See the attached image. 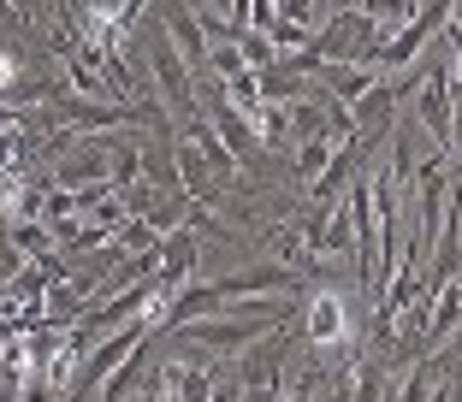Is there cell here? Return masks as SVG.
Returning a JSON list of instances; mask_svg holds the SVG:
<instances>
[{"instance_id":"603a6c76","label":"cell","mask_w":462,"mask_h":402,"mask_svg":"<svg viewBox=\"0 0 462 402\" xmlns=\"http://www.w3.org/2000/svg\"><path fill=\"white\" fill-rule=\"evenodd\" d=\"M202 13H219L226 24H237V18H231V0H202Z\"/></svg>"},{"instance_id":"cb8c5ba5","label":"cell","mask_w":462,"mask_h":402,"mask_svg":"<svg viewBox=\"0 0 462 402\" xmlns=\"http://www.w3.org/2000/svg\"><path fill=\"white\" fill-rule=\"evenodd\" d=\"M131 402H172V397H161V390H136Z\"/></svg>"},{"instance_id":"9c48e42d","label":"cell","mask_w":462,"mask_h":402,"mask_svg":"<svg viewBox=\"0 0 462 402\" xmlns=\"http://www.w3.org/2000/svg\"><path fill=\"white\" fill-rule=\"evenodd\" d=\"M462 325V279H450L445 290H433V314H427V349L450 343Z\"/></svg>"},{"instance_id":"52a82bcc","label":"cell","mask_w":462,"mask_h":402,"mask_svg":"<svg viewBox=\"0 0 462 402\" xmlns=\"http://www.w3.org/2000/svg\"><path fill=\"white\" fill-rule=\"evenodd\" d=\"M314 83H320L332 101H344V107H350V101H362V95L380 83V71L362 66V59H320V66H314Z\"/></svg>"},{"instance_id":"ffe728a7","label":"cell","mask_w":462,"mask_h":402,"mask_svg":"<svg viewBox=\"0 0 462 402\" xmlns=\"http://www.w3.org/2000/svg\"><path fill=\"white\" fill-rule=\"evenodd\" d=\"M273 13L291 18V24H309L314 30V0H273Z\"/></svg>"},{"instance_id":"8992f818","label":"cell","mask_w":462,"mask_h":402,"mask_svg":"<svg viewBox=\"0 0 462 402\" xmlns=\"http://www.w3.org/2000/svg\"><path fill=\"white\" fill-rule=\"evenodd\" d=\"M184 148H190L196 160H202V172L214 178L219 189H231V184H237V160H231V148L219 142V131H214L208 119H196V113L184 119Z\"/></svg>"},{"instance_id":"30bf717a","label":"cell","mask_w":462,"mask_h":402,"mask_svg":"<svg viewBox=\"0 0 462 402\" xmlns=\"http://www.w3.org/2000/svg\"><path fill=\"white\" fill-rule=\"evenodd\" d=\"M208 124L219 131V142L231 148V160H237V166H244V160H255V154H267V148L255 142V131H249V119H244L237 107H214V119H208Z\"/></svg>"},{"instance_id":"3957f363","label":"cell","mask_w":462,"mask_h":402,"mask_svg":"<svg viewBox=\"0 0 462 402\" xmlns=\"http://www.w3.org/2000/svg\"><path fill=\"white\" fill-rule=\"evenodd\" d=\"M302 343L314 349H344L350 343V302L338 290H314L302 308Z\"/></svg>"},{"instance_id":"7402d4cb","label":"cell","mask_w":462,"mask_h":402,"mask_svg":"<svg viewBox=\"0 0 462 402\" xmlns=\"http://www.w3.org/2000/svg\"><path fill=\"white\" fill-rule=\"evenodd\" d=\"M285 402H314V373H302V379H297V390H291Z\"/></svg>"},{"instance_id":"ac0fdd59","label":"cell","mask_w":462,"mask_h":402,"mask_svg":"<svg viewBox=\"0 0 462 402\" xmlns=\"http://www.w3.org/2000/svg\"><path fill=\"white\" fill-rule=\"evenodd\" d=\"M24 71H30V59L18 54V48H0V95H13L18 83H30Z\"/></svg>"},{"instance_id":"e0dca14e","label":"cell","mask_w":462,"mask_h":402,"mask_svg":"<svg viewBox=\"0 0 462 402\" xmlns=\"http://www.w3.org/2000/svg\"><path fill=\"white\" fill-rule=\"evenodd\" d=\"M208 66H214L226 83H231V78H244V71H249V66H244V54H237V41H214V48H208Z\"/></svg>"},{"instance_id":"7a4b0ae2","label":"cell","mask_w":462,"mask_h":402,"mask_svg":"<svg viewBox=\"0 0 462 402\" xmlns=\"http://www.w3.org/2000/svg\"><path fill=\"white\" fill-rule=\"evenodd\" d=\"M202 255H208V237L196 225L166 231V237H161V272H154V290H161V296L184 290V284L196 279V267H202Z\"/></svg>"},{"instance_id":"44dd1931","label":"cell","mask_w":462,"mask_h":402,"mask_svg":"<svg viewBox=\"0 0 462 402\" xmlns=\"http://www.w3.org/2000/svg\"><path fill=\"white\" fill-rule=\"evenodd\" d=\"M273 18H279V13H273V0H249V18H244L249 30H273Z\"/></svg>"},{"instance_id":"5b68a950","label":"cell","mask_w":462,"mask_h":402,"mask_svg":"<svg viewBox=\"0 0 462 402\" xmlns=\"http://www.w3.org/2000/svg\"><path fill=\"white\" fill-rule=\"evenodd\" d=\"M107 148L113 136H78V148H71L66 160L54 166V184L60 189H89V184H107Z\"/></svg>"},{"instance_id":"5bb4252c","label":"cell","mask_w":462,"mask_h":402,"mask_svg":"<svg viewBox=\"0 0 462 402\" xmlns=\"http://www.w3.org/2000/svg\"><path fill=\"white\" fill-rule=\"evenodd\" d=\"M332 154H338V142L332 136H314V142H297V160H291V172H297V184H314V178L332 166Z\"/></svg>"},{"instance_id":"ba28073f","label":"cell","mask_w":462,"mask_h":402,"mask_svg":"<svg viewBox=\"0 0 462 402\" xmlns=\"http://www.w3.org/2000/svg\"><path fill=\"white\" fill-rule=\"evenodd\" d=\"M219 296H255V290H302V272L297 267H244V272H231V279H214Z\"/></svg>"},{"instance_id":"4fadbf2b","label":"cell","mask_w":462,"mask_h":402,"mask_svg":"<svg viewBox=\"0 0 462 402\" xmlns=\"http://www.w3.org/2000/svg\"><path fill=\"white\" fill-rule=\"evenodd\" d=\"M302 95H309V83H302L291 66H267V71H261V101L291 107V101H302Z\"/></svg>"},{"instance_id":"6da1fadb","label":"cell","mask_w":462,"mask_h":402,"mask_svg":"<svg viewBox=\"0 0 462 402\" xmlns=\"http://www.w3.org/2000/svg\"><path fill=\"white\" fill-rule=\"evenodd\" d=\"M149 71H154L149 83L166 95V101H172L178 119H190V113H196V78H190V66L178 59V48L166 41V30H161V24L149 30Z\"/></svg>"},{"instance_id":"d6986e66","label":"cell","mask_w":462,"mask_h":402,"mask_svg":"<svg viewBox=\"0 0 462 402\" xmlns=\"http://www.w3.org/2000/svg\"><path fill=\"white\" fill-rule=\"evenodd\" d=\"M450 160H462V83H450Z\"/></svg>"},{"instance_id":"8fae6325","label":"cell","mask_w":462,"mask_h":402,"mask_svg":"<svg viewBox=\"0 0 462 402\" xmlns=\"http://www.w3.org/2000/svg\"><path fill=\"white\" fill-rule=\"evenodd\" d=\"M332 101V95H327ZM327 101H314V95H302V101H291L285 119H291V142H314V136H327Z\"/></svg>"},{"instance_id":"7c38bea8","label":"cell","mask_w":462,"mask_h":402,"mask_svg":"<svg viewBox=\"0 0 462 402\" xmlns=\"http://www.w3.org/2000/svg\"><path fill=\"white\" fill-rule=\"evenodd\" d=\"M107 184L119 189H131V184H143V148L136 142H119V136H113V148H107Z\"/></svg>"},{"instance_id":"277c9868","label":"cell","mask_w":462,"mask_h":402,"mask_svg":"<svg viewBox=\"0 0 462 402\" xmlns=\"http://www.w3.org/2000/svg\"><path fill=\"white\" fill-rule=\"evenodd\" d=\"M161 30H166V41L178 48V59L190 66V78H202V66H208V36H202V24H196L190 0H161Z\"/></svg>"},{"instance_id":"2e32d148","label":"cell","mask_w":462,"mask_h":402,"mask_svg":"<svg viewBox=\"0 0 462 402\" xmlns=\"http://www.w3.org/2000/svg\"><path fill=\"white\" fill-rule=\"evenodd\" d=\"M237 54H244V66L249 71H267V66H279V54H273V41H267V30H237Z\"/></svg>"},{"instance_id":"9a60e30c","label":"cell","mask_w":462,"mask_h":402,"mask_svg":"<svg viewBox=\"0 0 462 402\" xmlns=\"http://www.w3.org/2000/svg\"><path fill=\"white\" fill-rule=\"evenodd\" d=\"M320 255H350V260H356V219H350V207L327 214V231H320Z\"/></svg>"}]
</instances>
